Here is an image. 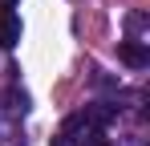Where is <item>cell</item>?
<instances>
[{"mask_svg": "<svg viewBox=\"0 0 150 146\" xmlns=\"http://www.w3.org/2000/svg\"><path fill=\"white\" fill-rule=\"evenodd\" d=\"M118 57H122L130 69H146L150 65V53H146L142 41H122V45H118Z\"/></svg>", "mask_w": 150, "mask_h": 146, "instance_id": "obj_1", "label": "cell"}, {"mask_svg": "<svg viewBox=\"0 0 150 146\" xmlns=\"http://www.w3.org/2000/svg\"><path fill=\"white\" fill-rule=\"evenodd\" d=\"M21 41V21H16V12H8V16H0V49H12Z\"/></svg>", "mask_w": 150, "mask_h": 146, "instance_id": "obj_2", "label": "cell"}, {"mask_svg": "<svg viewBox=\"0 0 150 146\" xmlns=\"http://www.w3.org/2000/svg\"><path fill=\"white\" fill-rule=\"evenodd\" d=\"M126 28H130V33H142V28H146V16H142V12H130V16H126Z\"/></svg>", "mask_w": 150, "mask_h": 146, "instance_id": "obj_3", "label": "cell"}, {"mask_svg": "<svg viewBox=\"0 0 150 146\" xmlns=\"http://www.w3.org/2000/svg\"><path fill=\"white\" fill-rule=\"evenodd\" d=\"M16 4H21V0H0V16H8V12H16Z\"/></svg>", "mask_w": 150, "mask_h": 146, "instance_id": "obj_4", "label": "cell"}, {"mask_svg": "<svg viewBox=\"0 0 150 146\" xmlns=\"http://www.w3.org/2000/svg\"><path fill=\"white\" fill-rule=\"evenodd\" d=\"M53 146H77L73 138H65V134H57V138H53Z\"/></svg>", "mask_w": 150, "mask_h": 146, "instance_id": "obj_5", "label": "cell"}]
</instances>
